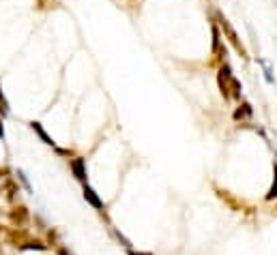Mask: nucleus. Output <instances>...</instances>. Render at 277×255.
I'll return each instance as SVG.
<instances>
[{"label": "nucleus", "instance_id": "1", "mask_svg": "<svg viewBox=\"0 0 277 255\" xmlns=\"http://www.w3.org/2000/svg\"><path fill=\"white\" fill-rule=\"evenodd\" d=\"M219 88H221V95L223 99H241V90H243V86H241V81L232 75V69L228 65H221L219 69Z\"/></svg>", "mask_w": 277, "mask_h": 255}, {"label": "nucleus", "instance_id": "2", "mask_svg": "<svg viewBox=\"0 0 277 255\" xmlns=\"http://www.w3.org/2000/svg\"><path fill=\"white\" fill-rule=\"evenodd\" d=\"M219 26H221V30L226 32V36H228V41L232 43V48H234L241 56L243 58H247V52H245V48H243V43H241V39H239V34H236V30L232 28L230 26V22L226 20V17H223L221 13H219Z\"/></svg>", "mask_w": 277, "mask_h": 255}, {"label": "nucleus", "instance_id": "3", "mask_svg": "<svg viewBox=\"0 0 277 255\" xmlns=\"http://www.w3.org/2000/svg\"><path fill=\"white\" fill-rule=\"evenodd\" d=\"M5 238H7V244H11V247L20 249L22 244L30 238V234L26 227H7L5 230Z\"/></svg>", "mask_w": 277, "mask_h": 255}, {"label": "nucleus", "instance_id": "4", "mask_svg": "<svg viewBox=\"0 0 277 255\" xmlns=\"http://www.w3.org/2000/svg\"><path fill=\"white\" fill-rule=\"evenodd\" d=\"M215 195H217V197L221 199V202L230 208V210H234V212H241V210H243V202H241V199H236L234 195L230 193V191L215 187Z\"/></svg>", "mask_w": 277, "mask_h": 255}, {"label": "nucleus", "instance_id": "5", "mask_svg": "<svg viewBox=\"0 0 277 255\" xmlns=\"http://www.w3.org/2000/svg\"><path fill=\"white\" fill-rule=\"evenodd\" d=\"M28 217H30V212H28V208L26 206H13L11 210H9V219H11V223H13V227H24L26 225V221H28Z\"/></svg>", "mask_w": 277, "mask_h": 255}, {"label": "nucleus", "instance_id": "6", "mask_svg": "<svg viewBox=\"0 0 277 255\" xmlns=\"http://www.w3.org/2000/svg\"><path fill=\"white\" fill-rule=\"evenodd\" d=\"M69 167L71 172H73V176L82 182V185H86V180H88V174H86V161L82 157H75V159H71L69 161Z\"/></svg>", "mask_w": 277, "mask_h": 255}, {"label": "nucleus", "instance_id": "7", "mask_svg": "<svg viewBox=\"0 0 277 255\" xmlns=\"http://www.w3.org/2000/svg\"><path fill=\"white\" fill-rule=\"evenodd\" d=\"M82 193H84V199L88 204H91L93 208H97V210H103V199L97 195V191L93 189V187H88V182L84 185V189H82Z\"/></svg>", "mask_w": 277, "mask_h": 255}, {"label": "nucleus", "instance_id": "8", "mask_svg": "<svg viewBox=\"0 0 277 255\" xmlns=\"http://www.w3.org/2000/svg\"><path fill=\"white\" fill-rule=\"evenodd\" d=\"M48 249L50 247L46 244V240H39V238H28L20 247V251H48Z\"/></svg>", "mask_w": 277, "mask_h": 255}, {"label": "nucleus", "instance_id": "9", "mask_svg": "<svg viewBox=\"0 0 277 255\" xmlns=\"http://www.w3.org/2000/svg\"><path fill=\"white\" fill-rule=\"evenodd\" d=\"M30 126H32V131H34V133H37L39 138H41V142H43V144L54 146V140H52L50 135L46 133V129H43V126H41V122H30Z\"/></svg>", "mask_w": 277, "mask_h": 255}, {"label": "nucleus", "instance_id": "10", "mask_svg": "<svg viewBox=\"0 0 277 255\" xmlns=\"http://www.w3.org/2000/svg\"><path fill=\"white\" fill-rule=\"evenodd\" d=\"M46 244H48V247H58V244H62L60 242V234L54 230V227H50V230H48V234H46Z\"/></svg>", "mask_w": 277, "mask_h": 255}, {"label": "nucleus", "instance_id": "11", "mask_svg": "<svg viewBox=\"0 0 277 255\" xmlns=\"http://www.w3.org/2000/svg\"><path fill=\"white\" fill-rule=\"evenodd\" d=\"M277 197V163H273V182H271V189H269V193L264 195L266 202H273V199Z\"/></svg>", "mask_w": 277, "mask_h": 255}, {"label": "nucleus", "instance_id": "12", "mask_svg": "<svg viewBox=\"0 0 277 255\" xmlns=\"http://www.w3.org/2000/svg\"><path fill=\"white\" fill-rule=\"evenodd\" d=\"M5 193H7V199H9V202H15V193H20V187H17V182L7 180V185H5Z\"/></svg>", "mask_w": 277, "mask_h": 255}, {"label": "nucleus", "instance_id": "13", "mask_svg": "<svg viewBox=\"0 0 277 255\" xmlns=\"http://www.w3.org/2000/svg\"><path fill=\"white\" fill-rule=\"evenodd\" d=\"M249 116H252V105L243 103V105H239V109L234 112V120H243V118H249Z\"/></svg>", "mask_w": 277, "mask_h": 255}, {"label": "nucleus", "instance_id": "14", "mask_svg": "<svg viewBox=\"0 0 277 255\" xmlns=\"http://www.w3.org/2000/svg\"><path fill=\"white\" fill-rule=\"evenodd\" d=\"M219 50V28L217 26H213V52Z\"/></svg>", "mask_w": 277, "mask_h": 255}, {"label": "nucleus", "instance_id": "15", "mask_svg": "<svg viewBox=\"0 0 277 255\" xmlns=\"http://www.w3.org/2000/svg\"><path fill=\"white\" fill-rule=\"evenodd\" d=\"M56 255H73V251H71L69 247H65V244H58V247H56Z\"/></svg>", "mask_w": 277, "mask_h": 255}, {"label": "nucleus", "instance_id": "16", "mask_svg": "<svg viewBox=\"0 0 277 255\" xmlns=\"http://www.w3.org/2000/svg\"><path fill=\"white\" fill-rule=\"evenodd\" d=\"M0 105H3V114H9V103L5 101V95H3V88H0Z\"/></svg>", "mask_w": 277, "mask_h": 255}, {"label": "nucleus", "instance_id": "17", "mask_svg": "<svg viewBox=\"0 0 277 255\" xmlns=\"http://www.w3.org/2000/svg\"><path fill=\"white\" fill-rule=\"evenodd\" d=\"M127 255H153L150 251H136V249H127Z\"/></svg>", "mask_w": 277, "mask_h": 255}, {"label": "nucleus", "instance_id": "18", "mask_svg": "<svg viewBox=\"0 0 277 255\" xmlns=\"http://www.w3.org/2000/svg\"><path fill=\"white\" fill-rule=\"evenodd\" d=\"M5 138V126H3V120H0V140Z\"/></svg>", "mask_w": 277, "mask_h": 255}, {"label": "nucleus", "instance_id": "19", "mask_svg": "<svg viewBox=\"0 0 277 255\" xmlns=\"http://www.w3.org/2000/svg\"><path fill=\"white\" fill-rule=\"evenodd\" d=\"M271 212H273V215L277 217V202H275V206H273V210H271Z\"/></svg>", "mask_w": 277, "mask_h": 255}, {"label": "nucleus", "instance_id": "20", "mask_svg": "<svg viewBox=\"0 0 277 255\" xmlns=\"http://www.w3.org/2000/svg\"><path fill=\"white\" fill-rule=\"evenodd\" d=\"M5 230H7V227H5L3 223H0V234H5Z\"/></svg>", "mask_w": 277, "mask_h": 255}, {"label": "nucleus", "instance_id": "21", "mask_svg": "<svg viewBox=\"0 0 277 255\" xmlns=\"http://www.w3.org/2000/svg\"><path fill=\"white\" fill-rule=\"evenodd\" d=\"M0 253H3V244H0Z\"/></svg>", "mask_w": 277, "mask_h": 255}]
</instances>
